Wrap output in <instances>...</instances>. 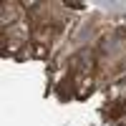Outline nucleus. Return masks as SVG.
Returning a JSON list of instances; mask_svg holds the SVG:
<instances>
[{"instance_id": "nucleus-1", "label": "nucleus", "mask_w": 126, "mask_h": 126, "mask_svg": "<svg viewBox=\"0 0 126 126\" xmlns=\"http://www.w3.org/2000/svg\"><path fill=\"white\" fill-rule=\"evenodd\" d=\"M66 5H68V8H76V10H81V8H83V3H66Z\"/></svg>"}]
</instances>
